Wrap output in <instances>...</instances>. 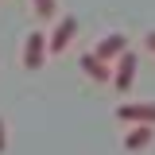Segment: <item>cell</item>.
I'll use <instances>...</instances> for the list:
<instances>
[{
	"label": "cell",
	"mask_w": 155,
	"mask_h": 155,
	"mask_svg": "<svg viewBox=\"0 0 155 155\" xmlns=\"http://www.w3.org/2000/svg\"><path fill=\"white\" fill-rule=\"evenodd\" d=\"M136 66H140V58L132 54V51H124V54L116 58V70H113V85L120 89V93H128L136 81Z\"/></svg>",
	"instance_id": "3957f363"
},
{
	"label": "cell",
	"mask_w": 155,
	"mask_h": 155,
	"mask_svg": "<svg viewBox=\"0 0 155 155\" xmlns=\"http://www.w3.org/2000/svg\"><path fill=\"white\" fill-rule=\"evenodd\" d=\"M78 62H81V70H85L89 78H97V81H113V70H109V66H105L101 58H93V54H81Z\"/></svg>",
	"instance_id": "52a82bcc"
},
{
	"label": "cell",
	"mask_w": 155,
	"mask_h": 155,
	"mask_svg": "<svg viewBox=\"0 0 155 155\" xmlns=\"http://www.w3.org/2000/svg\"><path fill=\"white\" fill-rule=\"evenodd\" d=\"M116 120H132V124H151L155 128V101H124V105H116Z\"/></svg>",
	"instance_id": "6da1fadb"
},
{
	"label": "cell",
	"mask_w": 155,
	"mask_h": 155,
	"mask_svg": "<svg viewBox=\"0 0 155 155\" xmlns=\"http://www.w3.org/2000/svg\"><path fill=\"white\" fill-rule=\"evenodd\" d=\"M4 147H8V132H4V116H0V155H4Z\"/></svg>",
	"instance_id": "9c48e42d"
},
{
	"label": "cell",
	"mask_w": 155,
	"mask_h": 155,
	"mask_svg": "<svg viewBox=\"0 0 155 155\" xmlns=\"http://www.w3.org/2000/svg\"><path fill=\"white\" fill-rule=\"evenodd\" d=\"M124 51H128V39L120 35V31H113V35H105V39H101V43H97L89 54H93V58H101V62H109V58H120Z\"/></svg>",
	"instance_id": "5b68a950"
},
{
	"label": "cell",
	"mask_w": 155,
	"mask_h": 155,
	"mask_svg": "<svg viewBox=\"0 0 155 155\" xmlns=\"http://www.w3.org/2000/svg\"><path fill=\"white\" fill-rule=\"evenodd\" d=\"M31 4H35V16L39 19H51V16H54V0H31Z\"/></svg>",
	"instance_id": "ba28073f"
},
{
	"label": "cell",
	"mask_w": 155,
	"mask_h": 155,
	"mask_svg": "<svg viewBox=\"0 0 155 155\" xmlns=\"http://www.w3.org/2000/svg\"><path fill=\"white\" fill-rule=\"evenodd\" d=\"M147 51H155V31H147Z\"/></svg>",
	"instance_id": "30bf717a"
},
{
	"label": "cell",
	"mask_w": 155,
	"mask_h": 155,
	"mask_svg": "<svg viewBox=\"0 0 155 155\" xmlns=\"http://www.w3.org/2000/svg\"><path fill=\"white\" fill-rule=\"evenodd\" d=\"M74 35H78V19H74V16L58 19L54 35L47 39V54H58V51H66V43H74Z\"/></svg>",
	"instance_id": "277c9868"
},
{
	"label": "cell",
	"mask_w": 155,
	"mask_h": 155,
	"mask_svg": "<svg viewBox=\"0 0 155 155\" xmlns=\"http://www.w3.org/2000/svg\"><path fill=\"white\" fill-rule=\"evenodd\" d=\"M43 62H47V35L35 27L31 35L23 39V66H27V70H39Z\"/></svg>",
	"instance_id": "7a4b0ae2"
},
{
	"label": "cell",
	"mask_w": 155,
	"mask_h": 155,
	"mask_svg": "<svg viewBox=\"0 0 155 155\" xmlns=\"http://www.w3.org/2000/svg\"><path fill=\"white\" fill-rule=\"evenodd\" d=\"M151 140H155V128H151V124H132V128L124 132V151H143Z\"/></svg>",
	"instance_id": "8992f818"
}]
</instances>
